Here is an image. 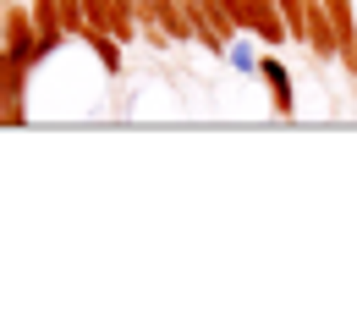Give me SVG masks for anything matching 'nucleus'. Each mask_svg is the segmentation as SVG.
I'll return each instance as SVG.
<instances>
[{"label":"nucleus","instance_id":"obj_7","mask_svg":"<svg viewBox=\"0 0 357 319\" xmlns=\"http://www.w3.org/2000/svg\"><path fill=\"white\" fill-rule=\"evenodd\" d=\"M225 61H231V66H236V72H259V55H253V45H248V39H242V34H236V39H231V45H225Z\"/></svg>","mask_w":357,"mask_h":319},{"label":"nucleus","instance_id":"obj_10","mask_svg":"<svg viewBox=\"0 0 357 319\" xmlns=\"http://www.w3.org/2000/svg\"><path fill=\"white\" fill-rule=\"evenodd\" d=\"M347 66H352V77H357V50H352V55H347Z\"/></svg>","mask_w":357,"mask_h":319},{"label":"nucleus","instance_id":"obj_6","mask_svg":"<svg viewBox=\"0 0 357 319\" xmlns=\"http://www.w3.org/2000/svg\"><path fill=\"white\" fill-rule=\"evenodd\" d=\"M275 6H280V17H286V34L308 45V0H275Z\"/></svg>","mask_w":357,"mask_h":319},{"label":"nucleus","instance_id":"obj_5","mask_svg":"<svg viewBox=\"0 0 357 319\" xmlns=\"http://www.w3.org/2000/svg\"><path fill=\"white\" fill-rule=\"evenodd\" d=\"M330 6V22H335V45H341V61L357 50V0H324Z\"/></svg>","mask_w":357,"mask_h":319},{"label":"nucleus","instance_id":"obj_3","mask_svg":"<svg viewBox=\"0 0 357 319\" xmlns=\"http://www.w3.org/2000/svg\"><path fill=\"white\" fill-rule=\"evenodd\" d=\"M33 34H39V61H50L66 45V22H61V0H33Z\"/></svg>","mask_w":357,"mask_h":319},{"label":"nucleus","instance_id":"obj_4","mask_svg":"<svg viewBox=\"0 0 357 319\" xmlns=\"http://www.w3.org/2000/svg\"><path fill=\"white\" fill-rule=\"evenodd\" d=\"M308 50L319 61H335L341 45H335V22H330V6L324 0H308Z\"/></svg>","mask_w":357,"mask_h":319},{"label":"nucleus","instance_id":"obj_2","mask_svg":"<svg viewBox=\"0 0 357 319\" xmlns=\"http://www.w3.org/2000/svg\"><path fill=\"white\" fill-rule=\"evenodd\" d=\"M259 77H264V89H269L275 116H291V110H297V89H291V72H286V61H280V55H259Z\"/></svg>","mask_w":357,"mask_h":319},{"label":"nucleus","instance_id":"obj_1","mask_svg":"<svg viewBox=\"0 0 357 319\" xmlns=\"http://www.w3.org/2000/svg\"><path fill=\"white\" fill-rule=\"evenodd\" d=\"M242 34H253L259 45L280 50L291 34H286V17H280V6L275 0H242Z\"/></svg>","mask_w":357,"mask_h":319},{"label":"nucleus","instance_id":"obj_9","mask_svg":"<svg viewBox=\"0 0 357 319\" xmlns=\"http://www.w3.org/2000/svg\"><path fill=\"white\" fill-rule=\"evenodd\" d=\"M225 11H231V17H236V22H242V0H220Z\"/></svg>","mask_w":357,"mask_h":319},{"label":"nucleus","instance_id":"obj_8","mask_svg":"<svg viewBox=\"0 0 357 319\" xmlns=\"http://www.w3.org/2000/svg\"><path fill=\"white\" fill-rule=\"evenodd\" d=\"M61 22H66V34H83V28H89V17H83V0H61Z\"/></svg>","mask_w":357,"mask_h":319}]
</instances>
